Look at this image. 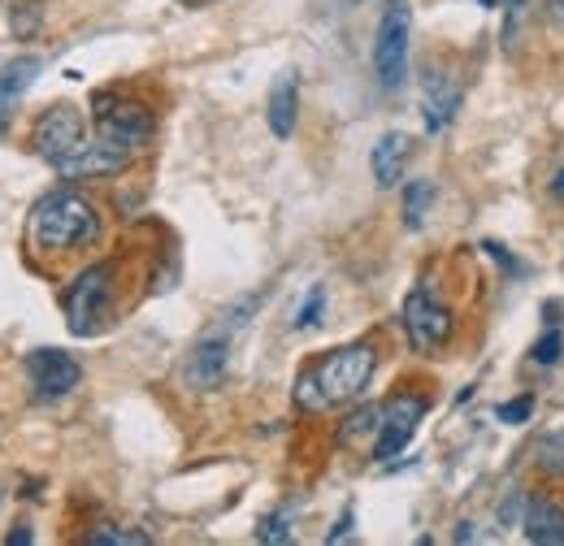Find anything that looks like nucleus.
<instances>
[{
    "instance_id": "obj_1",
    "label": "nucleus",
    "mask_w": 564,
    "mask_h": 546,
    "mask_svg": "<svg viewBox=\"0 0 564 546\" xmlns=\"http://www.w3.org/2000/svg\"><path fill=\"white\" fill-rule=\"evenodd\" d=\"M378 373V347L373 342H348L339 351H326L308 360L295 378V404L304 412H335L356 404Z\"/></svg>"
},
{
    "instance_id": "obj_2",
    "label": "nucleus",
    "mask_w": 564,
    "mask_h": 546,
    "mask_svg": "<svg viewBox=\"0 0 564 546\" xmlns=\"http://www.w3.org/2000/svg\"><path fill=\"white\" fill-rule=\"evenodd\" d=\"M26 239L40 252H78V248L100 239V212L87 196H78L70 187H57L31 208Z\"/></svg>"
},
{
    "instance_id": "obj_3",
    "label": "nucleus",
    "mask_w": 564,
    "mask_h": 546,
    "mask_svg": "<svg viewBox=\"0 0 564 546\" xmlns=\"http://www.w3.org/2000/svg\"><path fill=\"white\" fill-rule=\"evenodd\" d=\"M113 261H100V265H91V270H83L78 277L70 282V291H66V326H70V335L78 339H87V335H96L105 321H109V313H113Z\"/></svg>"
},
{
    "instance_id": "obj_4",
    "label": "nucleus",
    "mask_w": 564,
    "mask_h": 546,
    "mask_svg": "<svg viewBox=\"0 0 564 546\" xmlns=\"http://www.w3.org/2000/svg\"><path fill=\"white\" fill-rule=\"evenodd\" d=\"M91 122H96V135L122 152H140L152 143V131H156V118L152 109L140 105V100H127V96H113V91H100L91 100Z\"/></svg>"
},
{
    "instance_id": "obj_5",
    "label": "nucleus",
    "mask_w": 564,
    "mask_h": 546,
    "mask_svg": "<svg viewBox=\"0 0 564 546\" xmlns=\"http://www.w3.org/2000/svg\"><path fill=\"white\" fill-rule=\"evenodd\" d=\"M400 326H404V335H409V342H413V351H422V356H438V351L452 342V335H456V317H452V308H447L438 295H430L425 286H417V291L404 295Z\"/></svg>"
},
{
    "instance_id": "obj_6",
    "label": "nucleus",
    "mask_w": 564,
    "mask_h": 546,
    "mask_svg": "<svg viewBox=\"0 0 564 546\" xmlns=\"http://www.w3.org/2000/svg\"><path fill=\"white\" fill-rule=\"evenodd\" d=\"M409 26H413L409 0H391L382 9L378 40H373V69H378L382 87H400L404 74H409Z\"/></svg>"
},
{
    "instance_id": "obj_7",
    "label": "nucleus",
    "mask_w": 564,
    "mask_h": 546,
    "mask_svg": "<svg viewBox=\"0 0 564 546\" xmlns=\"http://www.w3.org/2000/svg\"><path fill=\"white\" fill-rule=\"evenodd\" d=\"M425 412H430V400L417 395V391H400V395H391V400L382 404V425H378V438H373L369 456H373L378 465L395 460V456L413 443V434H417V425L425 421Z\"/></svg>"
},
{
    "instance_id": "obj_8",
    "label": "nucleus",
    "mask_w": 564,
    "mask_h": 546,
    "mask_svg": "<svg viewBox=\"0 0 564 546\" xmlns=\"http://www.w3.org/2000/svg\"><path fill=\"white\" fill-rule=\"evenodd\" d=\"M31 148H35V156H44V161L57 170L62 161H70L74 152L87 148V122H83V113H78L74 105H53V109H44V113L35 118Z\"/></svg>"
},
{
    "instance_id": "obj_9",
    "label": "nucleus",
    "mask_w": 564,
    "mask_h": 546,
    "mask_svg": "<svg viewBox=\"0 0 564 546\" xmlns=\"http://www.w3.org/2000/svg\"><path fill=\"white\" fill-rule=\"evenodd\" d=\"M26 382H31V400L35 404H57L74 395V386L83 382V369L70 351L57 347H40L26 356Z\"/></svg>"
},
{
    "instance_id": "obj_10",
    "label": "nucleus",
    "mask_w": 564,
    "mask_h": 546,
    "mask_svg": "<svg viewBox=\"0 0 564 546\" xmlns=\"http://www.w3.org/2000/svg\"><path fill=\"white\" fill-rule=\"evenodd\" d=\"M230 342H235L230 330L213 326L209 335L187 351V360H183V382H187L192 391H217V386H221L226 364H230Z\"/></svg>"
},
{
    "instance_id": "obj_11",
    "label": "nucleus",
    "mask_w": 564,
    "mask_h": 546,
    "mask_svg": "<svg viewBox=\"0 0 564 546\" xmlns=\"http://www.w3.org/2000/svg\"><path fill=\"white\" fill-rule=\"evenodd\" d=\"M460 109V83L443 69H430L422 83V122L430 135H438Z\"/></svg>"
},
{
    "instance_id": "obj_12",
    "label": "nucleus",
    "mask_w": 564,
    "mask_h": 546,
    "mask_svg": "<svg viewBox=\"0 0 564 546\" xmlns=\"http://www.w3.org/2000/svg\"><path fill=\"white\" fill-rule=\"evenodd\" d=\"M127 161H131V152H122V148H113V143H105V139L96 135L87 139L83 152H74L70 161H62L57 174L62 178H109V174L127 170Z\"/></svg>"
},
{
    "instance_id": "obj_13",
    "label": "nucleus",
    "mask_w": 564,
    "mask_h": 546,
    "mask_svg": "<svg viewBox=\"0 0 564 546\" xmlns=\"http://www.w3.org/2000/svg\"><path fill=\"white\" fill-rule=\"evenodd\" d=\"M521 525H525V538L543 546H564V507L547 494H530L525 499V512H521Z\"/></svg>"
},
{
    "instance_id": "obj_14",
    "label": "nucleus",
    "mask_w": 564,
    "mask_h": 546,
    "mask_svg": "<svg viewBox=\"0 0 564 546\" xmlns=\"http://www.w3.org/2000/svg\"><path fill=\"white\" fill-rule=\"evenodd\" d=\"M409 156H413V139H409V135L391 131V135L378 139V143H373V156H369L378 187H395V183L404 178V165H409Z\"/></svg>"
},
{
    "instance_id": "obj_15",
    "label": "nucleus",
    "mask_w": 564,
    "mask_h": 546,
    "mask_svg": "<svg viewBox=\"0 0 564 546\" xmlns=\"http://www.w3.org/2000/svg\"><path fill=\"white\" fill-rule=\"evenodd\" d=\"M270 131L274 139L295 135V118H300V83H295V69H282L274 91H270Z\"/></svg>"
},
{
    "instance_id": "obj_16",
    "label": "nucleus",
    "mask_w": 564,
    "mask_h": 546,
    "mask_svg": "<svg viewBox=\"0 0 564 546\" xmlns=\"http://www.w3.org/2000/svg\"><path fill=\"white\" fill-rule=\"evenodd\" d=\"M40 69H44L40 57H18V62L4 66V74H0V127H4V105H13L40 78Z\"/></svg>"
},
{
    "instance_id": "obj_17",
    "label": "nucleus",
    "mask_w": 564,
    "mask_h": 546,
    "mask_svg": "<svg viewBox=\"0 0 564 546\" xmlns=\"http://www.w3.org/2000/svg\"><path fill=\"white\" fill-rule=\"evenodd\" d=\"M378 425H382V408L378 404H365V408H356L344 425H339V443L344 447H356V443H365V438H378Z\"/></svg>"
},
{
    "instance_id": "obj_18",
    "label": "nucleus",
    "mask_w": 564,
    "mask_h": 546,
    "mask_svg": "<svg viewBox=\"0 0 564 546\" xmlns=\"http://www.w3.org/2000/svg\"><path fill=\"white\" fill-rule=\"evenodd\" d=\"M434 205V183L430 178H413V183H404V226L409 230H422L425 212Z\"/></svg>"
},
{
    "instance_id": "obj_19",
    "label": "nucleus",
    "mask_w": 564,
    "mask_h": 546,
    "mask_svg": "<svg viewBox=\"0 0 564 546\" xmlns=\"http://www.w3.org/2000/svg\"><path fill=\"white\" fill-rule=\"evenodd\" d=\"M87 546H148L152 538L143 534V529H122V525H105V529H91L87 538H83Z\"/></svg>"
},
{
    "instance_id": "obj_20",
    "label": "nucleus",
    "mask_w": 564,
    "mask_h": 546,
    "mask_svg": "<svg viewBox=\"0 0 564 546\" xmlns=\"http://www.w3.org/2000/svg\"><path fill=\"white\" fill-rule=\"evenodd\" d=\"M539 469H543L547 478H564V425L539 443Z\"/></svg>"
},
{
    "instance_id": "obj_21",
    "label": "nucleus",
    "mask_w": 564,
    "mask_h": 546,
    "mask_svg": "<svg viewBox=\"0 0 564 546\" xmlns=\"http://www.w3.org/2000/svg\"><path fill=\"white\" fill-rule=\"evenodd\" d=\"M257 543H291V512L282 507V512H270L265 521H261V529H257Z\"/></svg>"
},
{
    "instance_id": "obj_22",
    "label": "nucleus",
    "mask_w": 564,
    "mask_h": 546,
    "mask_svg": "<svg viewBox=\"0 0 564 546\" xmlns=\"http://www.w3.org/2000/svg\"><path fill=\"white\" fill-rule=\"evenodd\" d=\"M322 308H326V286H313V291H308V299L300 304V313H295V321H291V326H295V330H313V326L322 321Z\"/></svg>"
},
{
    "instance_id": "obj_23",
    "label": "nucleus",
    "mask_w": 564,
    "mask_h": 546,
    "mask_svg": "<svg viewBox=\"0 0 564 546\" xmlns=\"http://www.w3.org/2000/svg\"><path fill=\"white\" fill-rule=\"evenodd\" d=\"M564 356V335H561V326H547V335L534 342V351H530V360L534 364H556Z\"/></svg>"
},
{
    "instance_id": "obj_24",
    "label": "nucleus",
    "mask_w": 564,
    "mask_h": 546,
    "mask_svg": "<svg viewBox=\"0 0 564 546\" xmlns=\"http://www.w3.org/2000/svg\"><path fill=\"white\" fill-rule=\"evenodd\" d=\"M530 412H534V400H530V395H521V400L499 404V408H495V416H499L503 425H525V421H530Z\"/></svg>"
},
{
    "instance_id": "obj_25",
    "label": "nucleus",
    "mask_w": 564,
    "mask_h": 546,
    "mask_svg": "<svg viewBox=\"0 0 564 546\" xmlns=\"http://www.w3.org/2000/svg\"><path fill=\"white\" fill-rule=\"evenodd\" d=\"M348 534H352V507H344V516H339V525L326 534V543H344Z\"/></svg>"
},
{
    "instance_id": "obj_26",
    "label": "nucleus",
    "mask_w": 564,
    "mask_h": 546,
    "mask_svg": "<svg viewBox=\"0 0 564 546\" xmlns=\"http://www.w3.org/2000/svg\"><path fill=\"white\" fill-rule=\"evenodd\" d=\"M517 507H521V494H508V499H503V507H499V521H503V525H512V521H517Z\"/></svg>"
},
{
    "instance_id": "obj_27",
    "label": "nucleus",
    "mask_w": 564,
    "mask_h": 546,
    "mask_svg": "<svg viewBox=\"0 0 564 546\" xmlns=\"http://www.w3.org/2000/svg\"><path fill=\"white\" fill-rule=\"evenodd\" d=\"M4 543H9V546H31V543H35V534H31V529H9V534H4Z\"/></svg>"
},
{
    "instance_id": "obj_28",
    "label": "nucleus",
    "mask_w": 564,
    "mask_h": 546,
    "mask_svg": "<svg viewBox=\"0 0 564 546\" xmlns=\"http://www.w3.org/2000/svg\"><path fill=\"white\" fill-rule=\"evenodd\" d=\"M469 538H478V529H469V521L456 529V543H469Z\"/></svg>"
},
{
    "instance_id": "obj_29",
    "label": "nucleus",
    "mask_w": 564,
    "mask_h": 546,
    "mask_svg": "<svg viewBox=\"0 0 564 546\" xmlns=\"http://www.w3.org/2000/svg\"><path fill=\"white\" fill-rule=\"evenodd\" d=\"M552 192H556V196H561V200H564V174H556V183H552Z\"/></svg>"
},
{
    "instance_id": "obj_30",
    "label": "nucleus",
    "mask_w": 564,
    "mask_h": 546,
    "mask_svg": "<svg viewBox=\"0 0 564 546\" xmlns=\"http://www.w3.org/2000/svg\"><path fill=\"white\" fill-rule=\"evenodd\" d=\"M552 9H556V18L564 22V0H552Z\"/></svg>"
},
{
    "instance_id": "obj_31",
    "label": "nucleus",
    "mask_w": 564,
    "mask_h": 546,
    "mask_svg": "<svg viewBox=\"0 0 564 546\" xmlns=\"http://www.w3.org/2000/svg\"><path fill=\"white\" fill-rule=\"evenodd\" d=\"M478 4H487V9H499V4H503V0H478Z\"/></svg>"
}]
</instances>
